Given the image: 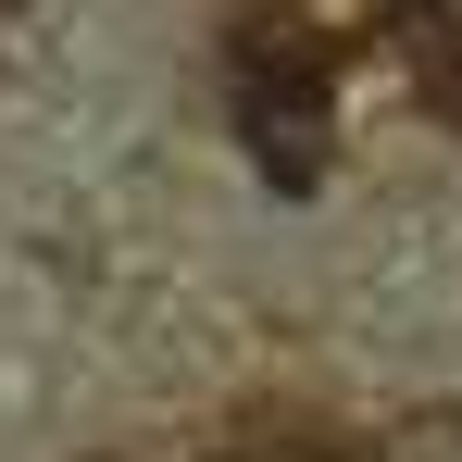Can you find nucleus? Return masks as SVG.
Here are the masks:
<instances>
[{
	"instance_id": "2",
	"label": "nucleus",
	"mask_w": 462,
	"mask_h": 462,
	"mask_svg": "<svg viewBox=\"0 0 462 462\" xmlns=\"http://www.w3.org/2000/svg\"><path fill=\"white\" fill-rule=\"evenodd\" d=\"M412 76H425V113L462 138V13H438V38H425V63H412Z\"/></svg>"
},
{
	"instance_id": "3",
	"label": "nucleus",
	"mask_w": 462,
	"mask_h": 462,
	"mask_svg": "<svg viewBox=\"0 0 462 462\" xmlns=\"http://www.w3.org/2000/svg\"><path fill=\"white\" fill-rule=\"evenodd\" d=\"M0 13H25V0H0Z\"/></svg>"
},
{
	"instance_id": "1",
	"label": "nucleus",
	"mask_w": 462,
	"mask_h": 462,
	"mask_svg": "<svg viewBox=\"0 0 462 462\" xmlns=\"http://www.w3.org/2000/svg\"><path fill=\"white\" fill-rule=\"evenodd\" d=\"M226 100H237V138L263 151V175L300 200L312 175H325V113H337V38L325 25H288V13H263V25H237L226 51Z\"/></svg>"
}]
</instances>
